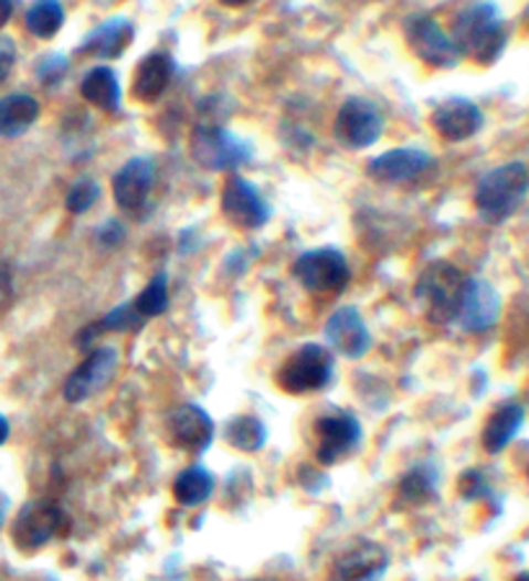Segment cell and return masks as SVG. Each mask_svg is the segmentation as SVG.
Here are the masks:
<instances>
[{
	"mask_svg": "<svg viewBox=\"0 0 529 581\" xmlns=\"http://www.w3.org/2000/svg\"><path fill=\"white\" fill-rule=\"evenodd\" d=\"M452 42L459 57H470L478 65H494L509 42V29L494 3H475L455 19Z\"/></svg>",
	"mask_w": 529,
	"mask_h": 581,
	"instance_id": "1",
	"label": "cell"
},
{
	"mask_svg": "<svg viewBox=\"0 0 529 581\" xmlns=\"http://www.w3.org/2000/svg\"><path fill=\"white\" fill-rule=\"evenodd\" d=\"M529 194V166L511 160L488 171L475 189V210L490 225H501Z\"/></svg>",
	"mask_w": 529,
	"mask_h": 581,
	"instance_id": "2",
	"label": "cell"
},
{
	"mask_svg": "<svg viewBox=\"0 0 529 581\" xmlns=\"http://www.w3.org/2000/svg\"><path fill=\"white\" fill-rule=\"evenodd\" d=\"M334 380V355L324 344L295 349L277 370V385L289 395L320 393Z\"/></svg>",
	"mask_w": 529,
	"mask_h": 581,
	"instance_id": "3",
	"label": "cell"
},
{
	"mask_svg": "<svg viewBox=\"0 0 529 581\" xmlns=\"http://www.w3.org/2000/svg\"><path fill=\"white\" fill-rule=\"evenodd\" d=\"M467 277L449 262L429 264L416 282V295L434 324H455Z\"/></svg>",
	"mask_w": 529,
	"mask_h": 581,
	"instance_id": "4",
	"label": "cell"
},
{
	"mask_svg": "<svg viewBox=\"0 0 529 581\" xmlns=\"http://www.w3.org/2000/svg\"><path fill=\"white\" fill-rule=\"evenodd\" d=\"M67 527L65 511L57 504L32 499L19 509L17 519L11 525V540L21 553H36L47 548L52 540L60 538Z\"/></svg>",
	"mask_w": 529,
	"mask_h": 581,
	"instance_id": "5",
	"label": "cell"
},
{
	"mask_svg": "<svg viewBox=\"0 0 529 581\" xmlns=\"http://www.w3.org/2000/svg\"><path fill=\"white\" fill-rule=\"evenodd\" d=\"M191 156L210 171H233L251 160V148L225 127L199 122L191 133Z\"/></svg>",
	"mask_w": 529,
	"mask_h": 581,
	"instance_id": "6",
	"label": "cell"
},
{
	"mask_svg": "<svg viewBox=\"0 0 529 581\" xmlns=\"http://www.w3.org/2000/svg\"><path fill=\"white\" fill-rule=\"evenodd\" d=\"M316 432V461L320 465H339L362 445V424L351 411H331L313 426Z\"/></svg>",
	"mask_w": 529,
	"mask_h": 581,
	"instance_id": "7",
	"label": "cell"
},
{
	"mask_svg": "<svg viewBox=\"0 0 529 581\" xmlns=\"http://www.w3.org/2000/svg\"><path fill=\"white\" fill-rule=\"evenodd\" d=\"M163 437L173 450L183 455L199 457L212 447L214 442V422L202 406L197 403H183L168 411L163 422Z\"/></svg>",
	"mask_w": 529,
	"mask_h": 581,
	"instance_id": "8",
	"label": "cell"
},
{
	"mask_svg": "<svg viewBox=\"0 0 529 581\" xmlns=\"http://www.w3.org/2000/svg\"><path fill=\"white\" fill-rule=\"evenodd\" d=\"M295 279L316 295H339L349 285V262L336 249H316L297 258L293 266Z\"/></svg>",
	"mask_w": 529,
	"mask_h": 581,
	"instance_id": "9",
	"label": "cell"
},
{
	"mask_svg": "<svg viewBox=\"0 0 529 581\" xmlns=\"http://www.w3.org/2000/svg\"><path fill=\"white\" fill-rule=\"evenodd\" d=\"M119 370V355L114 347H96L75 367L71 378L65 380L63 395L67 403H86L104 391Z\"/></svg>",
	"mask_w": 529,
	"mask_h": 581,
	"instance_id": "10",
	"label": "cell"
},
{
	"mask_svg": "<svg viewBox=\"0 0 529 581\" xmlns=\"http://www.w3.org/2000/svg\"><path fill=\"white\" fill-rule=\"evenodd\" d=\"M382 127H385V122H382L378 106L367 102V98H357V96L343 102L339 114H336V125H334L339 142L347 145L351 150L370 148V145L378 142Z\"/></svg>",
	"mask_w": 529,
	"mask_h": 581,
	"instance_id": "11",
	"label": "cell"
},
{
	"mask_svg": "<svg viewBox=\"0 0 529 581\" xmlns=\"http://www.w3.org/2000/svg\"><path fill=\"white\" fill-rule=\"evenodd\" d=\"M388 569V550L374 540H359L334 558L328 581H380Z\"/></svg>",
	"mask_w": 529,
	"mask_h": 581,
	"instance_id": "12",
	"label": "cell"
},
{
	"mask_svg": "<svg viewBox=\"0 0 529 581\" xmlns=\"http://www.w3.org/2000/svg\"><path fill=\"white\" fill-rule=\"evenodd\" d=\"M220 208L225 212V218L237 228L245 231H256V228L269 223V204L264 202V197L258 194V189L253 187L243 176H230L222 187Z\"/></svg>",
	"mask_w": 529,
	"mask_h": 581,
	"instance_id": "13",
	"label": "cell"
},
{
	"mask_svg": "<svg viewBox=\"0 0 529 581\" xmlns=\"http://www.w3.org/2000/svg\"><path fill=\"white\" fill-rule=\"evenodd\" d=\"M501 316V295L486 279L467 277L455 324L467 334H483L496 326Z\"/></svg>",
	"mask_w": 529,
	"mask_h": 581,
	"instance_id": "14",
	"label": "cell"
},
{
	"mask_svg": "<svg viewBox=\"0 0 529 581\" xmlns=\"http://www.w3.org/2000/svg\"><path fill=\"white\" fill-rule=\"evenodd\" d=\"M405 36H409L411 50L416 52L421 63L432 67H455L459 63L455 42L434 19H411L409 27H405Z\"/></svg>",
	"mask_w": 529,
	"mask_h": 581,
	"instance_id": "15",
	"label": "cell"
},
{
	"mask_svg": "<svg viewBox=\"0 0 529 581\" xmlns=\"http://www.w3.org/2000/svg\"><path fill=\"white\" fill-rule=\"evenodd\" d=\"M152 181H156V166L150 158H133L114 173L112 189H114V202L119 204V210L140 212L148 202Z\"/></svg>",
	"mask_w": 529,
	"mask_h": 581,
	"instance_id": "16",
	"label": "cell"
},
{
	"mask_svg": "<svg viewBox=\"0 0 529 581\" xmlns=\"http://www.w3.org/2000/svg\"><path fill=\"white\" fill-rule=\"evenodd\" d=\"M326 341L334 351L347 359H359L370 349V328H367L362 313L357 308H339L326 320Z\"/></svg>",
	"mask_w": 529,
	"mask_h": 581,
	"instance_id": "17",
	"label": "cell"
},
{
	"mask_svg": "<svg viewBox=\"0 0 529 581\" xmlns=\"http://www.w3.org/2000/svg\"><path fill=\"white\" fill-rule=\"evenodd\" d=\"M483 117L480 106L473 104L470 98H449V102L440 104L432 114V125L444 140L449 142H463L470 140L483 129Z\"/></svg>",
	"mask_w": 529,
	"mask_h": 581,
	"instance_id": "18",
	"label": "cell"
},
{
	"mask_svg": "<svg viewBox=\"0 0 529 581\" xmlns=\"http://www.w3.org/2000/svg\"><path fill=\"white\" fill-rule=\"evenodd\" d=\"M434 160L426 150L421 148H398L382 152L367 166V173L380 183H403L416 179L432 166Z\"/></svg>",
	"mask_w": 529,
	"mask_h": 581,
	"instance_id": "19",
	"label": "cell"
},
{
	"mask_svg": "<svg viewBox=\"0 0 529 581\" xmlns=\"http://www.w3.org/2000/svg\"><path fill=\"white\" fill-rule=\"evenodd\" d=\"M133 40H135V27L129 24L127 19H109L104 21V24H98L94 32H88V36L78 47V55L114 60L125 55Z\"/></svg>",
	"mask_w": 529,
	"mask_h": 581,
	"instance_id": "20",
	"label": "cell"
},
{
	"mask_svg": "<svg viewBox=\"0 0 529 581\" xmlns=\"http://www.w3.org/2000/svg\"><path fill=\"white\" fill-rule=\"evenodd\" d=\"M521 426H525V406L517 401L501 403V406L490 411L488 422L483 426L480 434L483 450H486L488 455L504 453V450L514 442V437H517Z\"/></svg>",
	"mask_w": 529,
	"mask_h": 581,
	"instance_id": "21",
	"label": "cell"
},
{
	"mask_svg": "<svg viewBox=\"0 0 529 581\" xmlns=\"http://www.w3.org/2000/svg\"><path fill=\"white\" fill-rule=\"evenodd\" d=\"M173 81V60L166 52H152L137 65L133 81V96L142 104L158 102Z\"/></svg>",
	"mask_w": 529,
	"mask_h": 581,
	"instance_id": "22",
	"label": "cell"
},
{
	"mask_svg": "<svg viewBox=\"0 0 529 581\" xmlns=\"http://www.w3.org/2000/svg\"><path fill=\"white\" fill-rule=\"evenodd\" d=\"M214 488H218V478L212 471H207L204 465H189L176 476L171 494L179 507L197 509L212 499Z\"/></svg>",
	"mask_w": 529,
	"mask_h": 581,
	"instance_id": "23",
	"label": "cell"
},
{
	"mask_svg": "<svg viewBox=\"0 0 529 581\" xmlns=\"http://www.w3.org/2000/svg\"><path fill=\"white\" fill-rule=\"evenodd\" d=\"M436 488H440V471L432 463H416L398 480L395 496L405 507H421L434 499Z\"/></svg>",
	"mask_w": 529,
	"mask_h": 581,
	"instance_id": "24",
	"label": "cell"
},
{
	"mask_svg": "<svg viewBox=\"0 0 529 581\" xmlns=\"http://www.w3.org/2000/svg\"><path fill=\"white\" fill-rule=\"evenodd\" d=\"M40 119V102L29 94H11L0 98V137L24 135Z\"/></svg>",
	"mask_w": 529,
	"mask_h": 581,
	"instance_id": "25",
	"label": "cell"
},
{
	"mask_svg": "<svg viewBox=\"0 0 529 581\" xmlns=\"http://www.w3.org/2000/svg\"><path fill=\"white\" fill-rule=\"evenodd\" d=\"M81 96L88 104L98 106L104 112H119L121 91H119V78L112 67L96 65L94 71L86 73V78L81 83Z\"/></svg>",
	"mask_w": 529,
	"mask_h": 581,
	"instance_id": "26",
	"label": "cell"
},
{
	"mask_svg": "<svg viewBox=\"0 0 529 581\" xmlns=\"http://www.w3.org/2000/svg\"><path fill=\"white\" fill-rule=\"evenodd\" d=\"M222 437L237 453H261L266 447V440H269V432H266V424L261 422L258 416L253 414H241L235 419H230L222 430Z\"/></svg>",
	"mask_w": 529,
	"mask_h": 581,
	"instance_id": "27",
	"label": "cell"
},
{
	"mask_svg": "<svg viewBox=\"0 0 529 581\" xmlns=\"http://www.w3.org/2000/svg\"><path fill=\"white\" fill-rule=\"evenodd\" d=\"M65 24V9L60 0H34L27 11V29L36 40H52Z\"/></svg>",
	"mask_w": 529,
	"mask_h": 581,
	"instance_id": "28",
	"label": "cell"
},
{
	"mask_svg": "<svg viewBox=\"0 0 529 581\" xmlns=\"http://www.w3.org/2000/svg\"><path fill=\"white\" fill-rule=\"evenodd\" d=\"M168 305H171V297H168V277L166 274H158V277H152L140 295L133 300V308L137 316L142 318V324H148V320L163 316L168 310Z\"/></svg>",
	"mask_w": 529,
	"mask_h": 581,
	"instance_id": "29",
	"label": "cell"
},
{
	"mask_svg": "<svg viewBox=\"0 0 529 581\" xmlns=\"http://www.w3.org/2000/svg\"><path fill=\"white\" fill-rule=\"evenodd\" d=\"M98 194H102V189H98L96 181L81 179L71 191H67L65 204H67V210L75 212V215H83V212H88L91 208H94Z\"/></svg>",
	"mask_w": 529,
	"mask_h": 581,
	"instance_id": "30",
	"label": "cell"
},
{
	"mask_svg": "<svg viewBox=\"0 0 529 581\" xmlns=\"http://www.w3.org/2000/svg\"><path fill=\"white\" fill-rule=\"evenodd\" d=\"M457 492H459V496H463L465 501H478V499H483V496L494 494V492H490L486 476H483L478 468L465 471L463 476H459Z\"/></svg>",
	"mask_w": 529,
	"mask_h": 581,
	"instance_id": "31",
	"label": "cell"
},
{
	"mask_svg": "<svg viewBox=\"0 0 529 581\" xmlns=\"http://www.w3.org/2000/svg\"><path fill=\"white\" fill-rule=\"evenodd\" d=\"M67 71V60L65 57H50L40 65V78L47 83V86H55L57 81H63V75Z\"/></svg>",
	"mask_w": 529,
	"mask_h": 581,
	"instance_id": "32",
	"label": "cell"
},
{
	"mask_svg": "<svg viewBox=\"0 0 529 581\" xmlns=\"http://www.w3.org/2000/svg\"><path fill=\"white\" fill-rule=\"evenodd\" d=\"M13 65H17V44L9 36H0V83L9 78Z\"/></svg>",
	"mask_w": 529,
	"mask_h": 581,
	"instance_id": "33",
	"label": "cell"
},
{
	"mask_svg": "<svg viewBox=\"0 0 529 581\" xmlns=\"http://www.w3.org/2000/svg\"><path fill=\"white\" fill-rule=\"evenodd\" d=\"M121 239H125V228H121L117 220L106 223V228L102 231V241H106V243H109V246H114V243H119Z\"/></svg>",
	"mask_w": 529,
	"mask_h": 581,
	"instance_id": "34",
	"label": "cell"
},
{
	"mask_svg": "<svg viewBox=\"0 0 529 581\" xmlns=\"http://www.w3.org/2000/svg\"><path fill=\"white\" fill-rule=\"evenodd\" d=\"M13 17V0H0V29L9 24Z\"/></svg>",
	"mask_w": 529,
	"mask_h": 581,
	"instance_id": "35",
	"label": "cell"
},
{
	"mask_svg": "<svg viewBox=\"0 0 529 581\" xmlns=\"http://www.w3.org/2000/svg\"><path fill=\"white\" fill-rule=\"evenodd\" d=\"M9 295H11V277H9V272L0 266V303H3Z\"/></svg>",
	"mask_w": 529,
	"mask_h": 581,
	"instance_id": "36",
	"label": "cell"
},
{
	"mask_svg": "<svg viewBox=\"0 0 529 581\" xmlns=\"http://www.w3.org/2000/svg\"><path fill=\"white\" fill-rule=\"evenodd\" d=\"M9 437H11V424H9V419L0 414V447L9 442Z\"/></svg>",
	"mask_w": 529,
	"mask_h": 581,
	"instance_id": "37",
	"label": "cell"
},
{
	"mask_svg": "<svg viewBox=\"0 0 529 581\" xmlns=\"http://www.w3.org/2000/svg\"><path fill=\"white\" fill-rule=\"evenodd\" d=\"M222 6H228V9H241V6L251 3V0H220Z\"/></svg>",
	"mask_w": 529,
	"mask_h": 581,
	"instance_id": "38",
	"label": "cell"
},
{
	"mask_svg": "<svg viewBox=\"0 0 529 581\" xmlns=\"http://www.w3.org/2000/svg\"><path fill=\"white\" fill-rule=\"evenodd\" d=\"M511 581H529V571H525V573H517V577H514Z\"/></svg>",
	"mask_w": 529,
	"mask_h": 581,
	"instance_id": "39",
	"label": "cell"
},
{
	"mask_svg": "<svg viewBox=\"0 0 529 581\" xmlns=\"http://www.w3.org/2000/svg\"><path fill=\"white\" fill-rule=\"evenodd\" d=\"M245 581H261V579H245Z\"/></svg>",
	"mask_w": 529,
	"mask_h": 581,
	"instance_id": "40",
	"label": "cell"
},
{
	"mask_svg": "<svg viewBox=\"0 0 529 581\" xmlns=\"http://www.w3.org/2000/svg\"><path fill=\"white\" fill-rule=\"evenodd\" d=\"M527 478H529V471H527Z\"/></svg>",
	"mask_w": 529,
	"mask_h": 581,
	"instance_id": "41",
	"label": "cell"
}]
</instances>
